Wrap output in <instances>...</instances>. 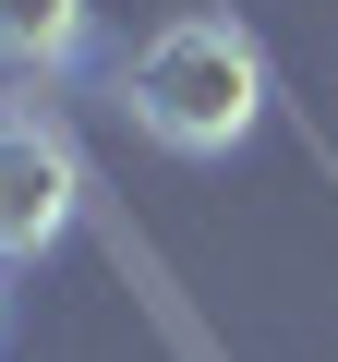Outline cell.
Returning a JSON list of instances; mask_svg holds the SVG:
<instances>
[{"label": "cell", "instance_id": "obj_1", "mask_svg": "<svg viewBox=\"0 0 338 362\" xmlns=\"http://www.w3.org/2000/svg\"><path fill=\"white\" fill-rule=\"evenodd\" d=\"M133 121H145L169 157H230V145L266 121V49H254L230 13L157 25L145 61H133Z\"/></svg>", "mask_w": 338, "mask_h": 362}, {"label": "cell", "instance_id": "obj_2", "mask_svg": "<svg viewBox=\"0 0 338 362\" xmlns=\"http://www.w3.org/2000/svg\"><path fill=\"white\" fill-rule=\"evenodd\" d=\"M73 206H85L73 145H61L49 121H25V109H0V266H37V254L73 230Z\"/></svg>", "mask_w": 338, "mask_h": 362}, {"label": "cell", "instance_id": "obj_3", "mask_svg": "<svg viewBox=\"0 0 338 362\" xmlns=\"http://www.w3.org/2000/svg\"><path fill=\"white\" fill-rule=\"evenodd\" d=\"M85 49V0H0V61L13 73H49Z\"/></svg>", "mask_w": 338, "mask_h": 362}]
</instances>
